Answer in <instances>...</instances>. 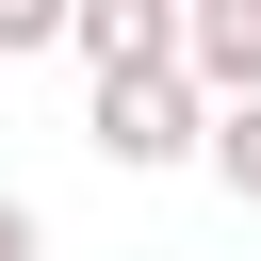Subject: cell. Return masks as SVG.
<instances>
[{"mask_svg": "<svg viewBox=\"0 0 261 261\" xmlns=\"http://www.w3.org/2000/svg\"><path fill=\"white\" fill-rule=\"evenodd\" d=\"M196 130H212L196 65H98V163H114V179H163V163H196Z\"/></svg>", "mask_w": 261, "mask_h": 261, "instance_id": "6da1fadb", "label": "cell"}, {"mask_svg": "<svg viewBox=\"0 0 261 261\" xmlns=\"http://www.w3.org/2000/svg\"><path fill=\"white\" fill-rule=\"evenodd\" d=\"M82 65H179V0H65Z\"/></svg>", "mask_w": 261, "mask_h": 261, "instance_id": "7a4b0ae2", "label": "cell"}, {"mask_svg": "<svg viewBox=\"0 0 261 261\" xmlns=\"http://www.w3.org/2000/svg\"><path fill=\"white\" fill-rule=\"evenodd\" d=\"M179 65H196V98H245L261 82V0H179Z\"/></svg>", "mask_w": 261, "mask_h": 261, "instance_id": "3957f363", "label": "cell"}, {"mask_svg": "<svg viewBox=\"0 0 261 261\" xmlns=\"http://www.w3.org/2000/svg\"><path fill=\"white\" fill-rule=\"evenodd\" d=\"M196 163H212V179H228V196L261 212V82H245V98H212V130H196Z\"/></svg>", "mask_w": 261, "mask_h": 261, "instance_id": "277c9868", "label": "cell"}, {"mask_svg": "<svg viewBox=\"0 0 261 261\" xmlns=\"http://www.w3.org/2000/svg\"><path fill=\"white\" fill-rule=\"evenodd\" d=\"M16 49H65V0H0V65Z\"/></svg>", "mask_w": 261, "mask_h": 261, "instance_id": "5b68a950", "label": "cell"}, {"mask_svg": "<svg viewBox=\"0 0 261 261\" xmlns=\"http://www.w3.org/2000/svg\"><path fill=\"white\" fill-rule=\"evenodd\" d=\"M0 261H49V228H33V212H16V196H0Z\"/></svg>", "mask_w": 261, "mask_h": 261, "instance_id": "8992f818", "label": "cell"}]
</instances>
